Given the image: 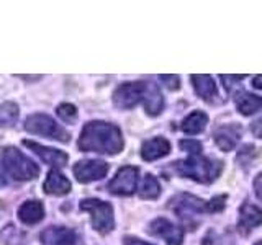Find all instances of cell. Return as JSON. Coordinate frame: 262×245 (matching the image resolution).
<instances>
[{
	"label": "cell",
	"mask_w": 262,
	"mask_h": 245,
	"mask_svg": "<svg viewBox=\"0 0 262 245\" xmlns=\"http://www.w3.org/2000/svg\"><path fill=\"white\" fill-rule=\"evenodd\" d=\"M252 85L256 87V88H259V90H262V76H256L252 79Z\"/></svg>",
	"instance_id": "obj_32"
},
{
	"label": "cell",
	"mask_w": 262,
	"mask_h": 245,
	"mask_svg": "<svg viewBox=\"0 0 262 245\" xmlns=\"http://www.w3.org/2000/svg\"><path fill=\"white\" fill-rule=\"evenodd\" d=\"M256 245H262V240H260V242H257V243H256Z\"/></svg>",
	"instance_id": "obj_33"
},
{
	"label": "cell",
	"mask_w": 262,
	"mask_h": 245,
	"mask_svg": "<svg viewBox=\"0 0 262 245\" xmlns=\"http://www.w3.org/2000/svg\"><path fill=\"white\" fill-rule=\"evenodd\" d=\"M251 131L254 136H257L259 139H262V118H259L257 121H254L251 125Z\"/></svg>",
	"instance_id": "obj_29"
},
{
	"label": "cell",
	"mask_w": 262,
	"mask_h": 245,
	"mask_svg": "<svg viewBox=\"0 0 262 245\" xmlns=\"http://www.w3.org/2000/svg\"><path fill=\"white\" fill-rule=\"evenodd\" d=\"M190 80L193 84L195 93L200 98H203V100H211V98H215L218 95L216 84L211 76H192Z\"/></svg>",
	"instance_id": "obj_20"
},
{
	"label": "cell",
	"mask_w": 262,
	"mask_h": 245,
	"mask_svg": "<svg viewBox=\"0 0 262 245\" xmlns=\"http://www.w3.org/2000/svg\"><path fill=\"white\" fill-rule=\"evenodd\" d=\"M125 245H152V243H147L138 237H125Z\"/></svg>",
	"instance_id": "obj_31"
},
{
	"label": "cell",
	"mask_w": 262,
	"mask_h": 245,
	"mask_svg": "<svg viewBox=\"0 0 262 245\" xmlns=\"http://www.w3.org/2000/svg\"><path fill=\"white\" fill-rule=\"evenodd\" d=\"M138 180H139V170L138 167L126 165L121 167L113 180L108 183V190L113 194L118 196H129L136 191L138 188Z\"/></svg>",
	"instance_id": "obj_8"
},
{
	"label": "cell",
	"mask_w": 262,
	"mask_h": 245,
	"mask_svg": "<svg viewBox=\"0 0 262 245\" xmlns=\"http://www.w3.org/2000/svg\"><path fill=\"white\" fill-rule=\"evenodd\" d=\"M169 208L174 211L180 219L188 220L195 216L207 212V203L200 198H196L193 194L180 193L169 201Z\"/></svg>",
	"instance_id": "obj_6"
},
{
	"label": "cell",
	"mask_w": 262,
	"mask_h": 245,
	"mask_svg": "<svg viewBox=\"0 0 262 245\" xmlns=\"http://www.w3.org/2000/svg\"><path fill=\"white\" fill-rule=\"evenodd\" d=\"M146 82H128L121 84L113 93V103L117 108L129 110L136 106L139 102H143Z\"/></svg>",
	"instance_id": "obj_7"
},
{
	"label": "cell",
	"mask_w": 262,
	"mask_h": 245,
	"mask_svg": "<svg viewBox=\"0 0 262 245\" xmlns=\"http://www.w3.org/2000/svg\"><path fill=\"white\" fill-rule=\"evenodd\" d=\"M226 204V194H220L215 196L213 200H210L207 203V212H218V211H223Z\"/></svg>",
	"instance_id": "obj_26"
},
{
	"label": "cell",
	"mask_w": 262,
	"mask_h": 245,
	"mask_svg": "<svg viewBox=\"0 0 262 245\" xmlns=\"http://www.w3.org/2000/svg\"><path fill=\"white\" fill-rule=\"evenodd\" d=\"M0 170L5 177L16 180V182L33 180L39 174L36 163L12 145L4 147L2 152H0Z\"/></svg>",
	"instance_id": "obj_2"
},
{
	"label": "cell",
	"mask_w": 262,
	"mask_h": 245,
	"mask_svg": "<svg viewBox=\"0 0 262 245\" xmlns=\"http://www.w3.org/2000/svg\"><path fill=\"white\" fill-rule=\"evenodd\" d=\"M18 217L23 224H38L39 220H43L45 217V206L41 201L31 200V201H25L20 209H18Z\"/></svg>",
	"instance_id": "obj_18"
},
{
	"label": "cell",
	"mask_w": 262,
	"mask_h": 245,
	"mask_svg": "<svg viewBox=\"0 0 262 245\" xmlns=\"http://www.w3.org/2000/svg\"><path fill=\"white\" fill-rule=\"evenodd\" d=\"M23 145H27L30 151L35 152L38 157L43 160L48 165H53V167H64L66 163L69 160V155L62 152V151H57V149H53V147H46V145H41V144H36L33 141H23Z\"/></svg>",
	"instance_id": "obj_12"
},
{
	"label": "cell",
	"mask_w": 262,
	"mask_h": 245,
	"mask_svg": "<svg viewBox=\"0 0 262 245\" xmlns=\"http://www.w3.org/2000/svg\"><path fill=\"white\" fill-rule=\"evenodd\" d=\"M262 224V211L251 203H244L239 208V219H237V229L239 232L248 235L254 227Z\"/></svg>",
	"instance_id": "obj_14"
},
{
	"label": "cell",
	"mask_w": 262,
	"mask_h": 245,
	"mask_svg": "<svg viewBox=\"0 0 262 245\" xmlns=\"http://www.w3.org/2000/svg\"><path fill=\"white\" fill-rule=\"evenodd\" d=\"M147 232L156 237H161V239L167 242V245H182V240H184L182 229L176 224H172L169 219H164V217L154 219L149 224Z\"/></svg>",
	"instance_id": "obj_10"
},
{
	"label": "cell",
	"mask_w": 262,
	"mask_h": 245,
	"mask_svg": "<svg viewBox=\"0 0 262 245\" xmlns=\"http://www.w3.org/2000/svg\"><path fill=\"white\" fill-rule=\"evenodd\" d=\"M108 174V163L103 160H80L74 165V175L80 183L102 180Z\"/></svg>",
	"instance_id": "obj_9"
},
{
	"label": "cell",
	"mask_w": 262,
	"mask_h": 245,
	"mask_svg": "<svg viewBox=\"0 0 262 245\" xmlns=\"http://www.w3.org/2000/svg\"><path fill=\"white\" fill-rule=\"evenodd\" d=\"M18 119V105L13 102H5L0 105V126L12 128Z\"/></svg>",
	"instance_id": "obj_23"
},
{
	"label": "cell",
	"mask_w": 262,
	"mask_h": 245,
	"mask_svg": "<svg viewBox=\"0 0 262 245\" xmlns=\"http://www.w3.org/2000/svg\"><path fill=\"white\" fill-rule=\"evenodd\" d=\"M254 190H256V194H257L259 201L262 203V172L257 175V178L254 180Z\"/></svg>",
	"instance_id": "obj_30"
},
{
	"label": "cell",
	"mask_w": 262,
	"mask_h": 245,
	"mask_svg": "<svg viewBox=\"0 0 262 245\" xmlns=\"http://www.w3.org/2000/svg\"><path fill=\"white\" fill-rule=\"evenodd\" d=\"M241 134H243V129L239 125H236V122H233V125H223L215 131V142L221 151L229 152L234 149L237 142H239Z\"/></svg>",
	"instance_id": "obj_13"
},
{
	"label": "cell",
	"mask_w": 262,
	"mask_h": 245,
	"mask_svg": "<svg viewBox=\"0 0 262 245\" xmlns=\"http://www.w3.org/2000/svg\"><path fill=\"white\" fill-rule=\"evenodd\" d=\"M207 122H208L207 113L196 110V111L188 114V116L182 121V125H180V129H182L185 134L195 136V134H200L202 131L207 128Z\"/></svg>",
	"instance_id": "obj_21"
},
{
	"label": "cell",
	"mask_w": 262,
	"mask_h": 245,
	"mask_svg": "<svg viewBox=\"0 0 262 245\" xmlns=\"http://www.w3.org/2000/svg\"><path fill=\"white\" fill-rule=\"evenodd\" d=\"M143 103L147 114L151 116H158L164 108V98L159 87L151 82H146V88H144V96H143Z\"/></svg>",
	"instance_id": "obj_17"
},
{
	"label": "cell",
	"mask_w": 262,
	"mask_h": 245,
	"mask_svg": "<svg viewBox=\"0 0 262 245\" xmlns=\"http://www.w3.org/2000/svg\"><path fill=\"white\" fill-rule=\"evenodd\" d=\"M170 152V144L164 137H152L146 141L141 147V157L147 162L158 160Z\"/></svg>",
	"instance_id": "obj_16"
},
{
	"label": "cell",
	"mask_w": 262,
	"mask_h": 245,
	"mask_svg": "<svg viewBox=\"0 0 262 245\" xmlns=\"http://www.w3.org/2000/svg\"><path fill=\"white\" fill-rule=\"evenodd\" d=\"M164 84L167 85V88H170V90H177L179 88V85H180V79H179V76H161L159 77Z\"/></svg>",
	"instance_id": "obj_27"
},
{
	"label": "cell",
	"mask_w": 262,
	"mask_h": 245,
	"mask_svg": "<svg viewBox=\"0 0 262 245\" xmlns=\"http://www.w3.org/2000/svg\"><path fill=\"white\" fill-rule=\"evenodd\" d=\"M39 239L43 242V245H76L77 235L69 227L51 226L41 232Z\"/></svg>",
	"instance_id": "obj_11"
},
{
	"label": "cell",
	"mask_w": 262,
	"mask_h": 245,
	"mask_svg": "<svg viewBox=\"0 0 262 245\" xmlns=\"http://www.w3.org/2000/svg\"><path fill=\"white\" fill-rule=\"evenodd\" d=\"M174 168L180 177L192 178L199 183H211L220 177L223 163L220 160H211L203 155H190L185 160L174 162Z\"/></svg>",
	"instance_id": "obj_3"
},
{
	"label": "cell",
	"mask_w": 262,
	"mask_h": 245,
	"mask_svg": "<svg viewBox=\"0 0 262 245\" xmlns=\"http://www.w3.org/2000/svg\"><path fill=\"white\" fill-rule=\"evenodd\" d=\"M234 102H236L237 111H239L241 114H244V116H249V114H254L256 111L262 110V96L252 95L249 92L237 93Z\"/></svg>",
	"instance_id": "obj_19"
},
{
	"label": "cell",
	"mask_w": 262,
	"mask_h": 245,
	"mask_svg": "<svg viewBox=\"0 0 262 245\" xmlns=\"http://www.w3.org/2000/svg\"><path fill=\"white\" fill-rule=\"evenodd\" d=\"M161 194V185L158 182V178L154 175L147 174L143 178V183L139 186V196L143 200H156Z\"/></svg>",
	"instance_id": "obj_22"
},
{
	"label": "cell",
	"mask_w": 262,
	"mask_h": 245,
	"mask_svg": "<svg viewBox=\"0 0 262 245\" xmlns=\"http://www.w3.org/2000/svg\"><path fill=\"white\" fill-rule=\"evenodd\" d=\"M25 129L31 134L45 136L48 139H54V141H59L64 144L71 141V136L68 131L57 125V122L51 116H48V114H41V113L31 114V116H28L27 121H25Z\"/></svg>",
	"instance_id": "obj_4"
},
{
	"label": "cell",
	"mask_w": 262,
	"mask_h": 245,
	"mask_svg": "<svg viewBox=\"0 0 262 245\" xmlns=\"http://www.w3.org/2000/svg\"><path fill=\"white\" fill-rule=\"evenodd\" d=\"M123 134L118 126L105 121H90L79 137V149L84 152H98L115 155L123 151Z\"/></svg>",
	"instance_id": "obj_1"
},
{
	"label": "cell",
	"mask_w": 262,
	"mask_h": 245,
	"mask_svg": "<svg viewBox=\"0 0 262 245\" xmlns=\"http://www.w3.org/2000/svg\"><path fill=\"white\" fill-rule=\"evenodd\" d=\"M80 209L90 214L92 219V226L97 232L100 234H108L115 227V219H113V208L112 204L105 203L102 200L89 198L80 201Z\"/></svg>",
	"instance_id": "obj_5"
},
{
	"label": "cell",
	"mask_w": 262,
	"mask_h": 245,
	"mask_svg": "<svg viewBox=\"0 0 262 245\" xmlns=\"http://www.w3.org/2000/svg\"><path fill=\"white\" fill-rule=\"evenodd\" d=\"M203 245H221L220 243V237L215 231H210L203 239Z\"/></svg>",
	"instance_id": "obj_28"
},
{
	"label": "cell",
	"mask_w": 262,
	"mask_h": 245,
	"mask_svg": "<svg viewBox=\"0 0 262 245\" xmlns=\"http://www.w3.org/2000/svg\"><path fill=\"white\" fill-rule=\"evenodd\" d=\"M43 190L48 194L62 196V194H68L71 191V182L61 174L59 170L54 168L48 174L45 183H43Z\"/></svg>",
	"instance_id": "obj_15"
},
{
	"label": "cell",
	"mask_w": 262,
	"mask_h": 245,
	"mask_svg": "<svg viewBox=\"0 0 262 245\" xmlns=\"http://www.w3.org/2000/svg\"><path fill=\"white\" fill-rule=\"evenodd\" d=\"M57 116L66 122H74L77 119V108L71 103H62L57 106Z\"/></svg>",
	"instance_id": "obj_24"
},
{
	"label": "cell",
	"mask_w": 262,
	"mask_h": 245,
	"mask_svg": "<svg viewBox=\"0 0 262 245\" xmlns=\"http://www.w3.org/2000/svg\"><path fill=\"white\" fill-rule=\"evenodd\" d=\"M180 149L188 152L190 155H200L202 154V144L199 141H195V139H184V141H180Z\"/></svg>",
	"instance_id": "obj_25"
}]
</instances>
